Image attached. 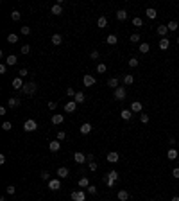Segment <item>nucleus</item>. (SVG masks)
Instances as JSON below:
<instances>
[{
	"instance_id": "19",
	"label": "nucleus",
	"mask_w": 179,
	"mask_h": 201,
	"mask_svg": "<svg viewBox=\"0 0 179 201\" xmlns=\"http://www.w3.org/2000/svg\"><path fill=\"white\" fill-rule=\"evenodd\" d=\"M117 198H118V201H127L129 199V192L127 190H118Z\"/></svg>"
},
{
	"instance_id": "12",
	"label": "nucleus",
	"mask_w": 179,
	"mask_h": 201,
	"mask_svg": "<svg viewBox=\"0 0 179 201\" xmlns=\"http://www.w3.org/2000/svg\"><path fill=\"white\" fill-rule=\"evenodd\" d=\"M74 160H75V163L83 165L86 162V155H83V153H74Z\"/></svg>"
},
{
	"instance_id": "36",
	"label": "nucleus",
	"mask_w": 179,
	"mask_h": 201,
	"mask_svg": "<svg viewBox=\"0 0 179 201\" xmlns=\"http://www.w3.org/2000/svg\"><path fill=\"white\" fill-rule=\"evenodd\" d=\"M7 41H9V43H16V41H18V34H14V32H11V34L7 36Z\"/></svg>"
},
{
	"instance_id": "10",
	"label": "nucleus",
	"mask_w": 179,
	"mask_h": 201,
	"mask_svg": "<svg viewBox=\"0 0 179 201\" xmlns=\"http://www.w3.org/2000/svg\"><path fill=\"white\" fill-rule=\"evenodd\" d=\"M48 149H50L52 153H58V151L61 149V142L59 140H52L50 144H48Z\"/></svg>"
},
{
	"instance_id": "5",
	"label": "nucleus",
	"mask_w": 179,
	"mask_h": 201,
	"mask_svg": "<svg viewBox=\"0 0 179 201\" xmlns=\"http://www.w3.org/2000/svg\"><path fill=\"white\" fill-rule=\"evenodd\" d=\"M48 189L50 190H59L61 189V180L59 178H52L50 181H48Z\"/></svg>"
},
{
	"instance_id": "40",
	"label": "nucleus",
	"mask_w": 179,
	"mask_h": 201,
	"mask_svg": "<svg viewBox=\"0 0 179 201\" xmlns=\"http://www.w3.org/2000/svg\"><path fill=\"white\" fill-rule=\"evenodd\" d=\"M138 63H140V61H138V57H131V59H129V66H131V68H136Z\"/></svg>"
},
{
	"instance_id": "4",
	"label": "nucleus",
	"mask_w": 179,
	"mask_h": 201,
	"mask_svg": "<svg viewBox=\"0 0 179 201\" xmlns=\"http://www.w3.org/2000/svg\"><path fill=\"white\" fill-rule=\"evenodd\" d=\"M72 199H74V201H86L84 190H74V192H72Z\"/></svg>"
},
{
	"instance_id": "51",
	"label": "nucleus",
	"mask_w": 179,
	"mask_h": 201,
	"mask_svg": "<svg viewBox=\"0 0 179 201\" xmlns=\"http://www.w3.org/2000/svg\"><path fill=\"white\" fill-rule=\"evenodd\" d=\"M90 57H92V59H95V61H97V59H99V57H100V54H99V50H93V52H92V54H90Z\"/></svg>"
},
{
	"instance_id": "24",
	"label": "nucleus",
	"mask_w": 179,
	"mask_h": 201,
	"mask_svg": "<svg viewBox=\"0 0 179 201\" xmlns=\"http://www.w3.org/2000/svg\"><path fill=\"white\" fill-rule=\"evenodd\" d=\"M7 106H9V108H18V106H20V99L11 97L9 100H7Z\"/></svg>"
},
{
	"instance_id": "59",
	"label": "nucleus",
	"mask_w": 179,
	"mask_h": 201,
	"mask_svg": "<svg viewBox=\"0 0 179 201\" xmlns=\"http://www.w3.org/2000/svg\"><path fill=\"white\" fill-rule=\"evenodd\" d=\"M5 113H7V108L2 106V108H0V115H5Z\"/></svg>"
},
{
	"instance_id": "11",
	"label": "nucleus",
	"mask_w": 179,
	"mask_h": 201,
	"mask_svg": "<svg viewBox=\"0 0 179 201\" xmlns=\"http://www.w3.org/2000/svg\"><path fill=\"white\" fill-rule=\"evenodd\" d=\"M142 103H140V100H133V103H131V111L133 113H140L142 111Z\"/></svg>"
},
{
	"instance_id": "39",
	"label": "nucleus",
	"mask_w": 179,
	"mask_h": 201,
	"mask_svg": "<svg viewBox=\"0 0 179 201\" xmlns=\"http://www.w3.org/2000/svg\"><path fill=\"white\" fill-rule=\"evenodd\" d=\"M2 129H4V131H11V129H13V124H11L9 120H5V122L2 124Z\"/></svg>"
},
{
	"instance_id": "43",
	"label": "nucleus",
	"mask_w": 179,
	"mask_h": 201,
	"mask_svg": "<svg viewBox=\"0 0 179 201\" xmlns=\"http://www.w3.org/2000/svg\"><path fill=\"white\" fill-rule=\"evenodd\" d=\"M104 181H106V185H108V187H115V183H117L115 180H109L108 176H104Z\"/></svg>"
},
{
	"instance_id": "55",
	"label": "nucleus",
	"mask_w": 179,
	"mask_h": 201,
	"mask_svg": "<svg viewBox=\"0 0 179 201\" xmlns=\"http://www.w3.org/2000/svg\"><path fill=\"white\" fill-rule=\"evenodd\" d=\"M64 138H66V133H64V131H59V133H58V140L61 142V140H64Z\"/></svg>"
},
{
	"instance_id": "17",
	"label": "nucleus",
	"mask_w": 179,
	"mask_h": 201,
	"mask_svg": "<svg viewBox=\"0 0 179 201\" xmlns=\"http://www.w3.org/2000/svg\"><path fill=\"white\" fill-rule=\"evenodd\" d=\"M68 174H70V171L66 167H59L58 169V178H68Z\"/></svg>"
},
{
	"instance_id": "50",
	"label": "nucleus",
	"mask_w": 179,
	"mask_h": 201,
	"mask_svg": "<svg viewBox=\"0 0 179 201\" xmlns=\"http://www.w3.org/2000/svg\"><path fill=\"white\" fill-rule=\"evenodd\" d=\"M41 180H45V181H50V172L43 171V172H41Z\"/></svg>"
},
{
	"instance_id": "32",
	"label": "nucleus",
	"mask_w": 179,
	"mask_h": 201,
	"mask_svg": "<svg viewBox=\"0 0 179 201\" xmlns=\"http://www.w3.org/2000/svg\"><path fill=\"white\" fill-rule=\"evenodd\" d=\"M108 86H111V88H118V79L117 77H111V79H108Z\"/></svg>"
},
{
	"instance_id": "63",
	"label": "nucleus",
	"mask_w": 179,
	"mask_h": 201,
	"mask_svg": "<svg viewBox=\"0 0 179 201\" xmlns=\"http://www.w3.org/2000/svg\"><path fill=\"white\" fill-rule=\"evenodd\" d=\"M152 201H154V199H152Z\"/></svg>"
},
{
	"instance_id": "45",
	"label": "nucleus",
	"mask_w": 179,
	"mask_h": 201,
	"mask_svg": "<svg viewBox=\"0 0 179 201\" xmlns=\"http://www.w3.org/2000/svg\"><path fill=\"white\" fill-rule=\"evenodd\" d=\"M86 190H88V194H92V196H95V194H97V187H95V185H90Z\"/></svg>"
},
{
	"instance_id": "2",
	"label": "nucleus",
	"mask_w": 179,
	"mask_h": 201,
	"mask_svg": "<svg viewBox=\"0 0 179 201\" xmlns=\"http://www.w3.org/2000/svg\"><path fill=\"white\" fill-rule=\"evenodd\" d=\"M23 129H25L27 133L36 131V129H38V122H36V120H32V119H29V120L23 122Z\"/></svg>"
},
{
	"instance_id": "27",
	"label": "nucleus",
	"mask_w": 179,
	"mask_h": 201,
	"mask_svg": "<svg viewBox=\"0 0 179 201\" xmlns=\"http://www.w3.org/2000/svg\"><path fill=\"white\" fill-rule=\"evenodd\" d=\"M168 45H170L168 38H161V40H159V49H161V50H167V49H168Z\"/></svg>"
},
{
	"instance_id": "33",
	"label": "nucleus",
	"mask_w": 179,
	"mask_h": 201,
	"mask_svg": "<svg viewBox=\"0 0 179 201\" xmlns=\"http://www.w3.org/2000/svg\"><path fill=\"white\" fill-rule=\"evenodd\" d=\"M149 50H151V45L149 43H140V52L142 54H147Z\"/></svg>"
},
{
	"instance_id": "49",
	"label": "nucleus",
	"mask_w": 179,
	"mask_h": 201,
	"mask_svg": "<svg viewBox=\"0 0 179 201\" xmlns=\"http://www.w3.org/2000/svg\"><path fill=\"white\" fill-rule=\"evenodd\" d=\"M20 50H22V54H29V52H31V47L25 43V45H22V49H20Z\"/></svg>"
},
{
	"instance_id": "9",
	"label": "nucleus",
	"mask_w": 179,
	"mask_h": 201,
	"mask_svg": "<svg viewBox=\"0 0 179 201\" xmlns=\"http://www.w3.org/2000/svg\"><path fill=\"white\" fill-rule=\"evenodd\" d=\"M83 85L84 86H93L95 85V77H93V75H90V74H86L83 77Z\"/></svg>"
},
{
	"instance_id": "56",
	"label": "nucleus",
	"mask_w": 179,
	"mask_h": 201,
	"mask_svg": "<svg viewBox=\"0 0 179 201\" xmlns=\"http://www.w3.org/2000/svg\"><path fill=\"white\" fill-rule=\"evenodd\" d=\"M5 72H7V65L2 63V65H0V74H5Z\"/></svg>"
},
{
	"instance_id": "15",
	"label": "nucleus",
	"mask_w": 179,
	"mask_h": 201,
	"mask_svg": "<svg viewBox=\"0 0 179 201\" xmlns=\"http://www.w3.org/2000/svg\"><path fill=\"white\" fill-rule=\"evenodd\" d=\"M50 13H52L54 16H59V14L63 13V7H61V4H54V5H52V9H50Z\"/></svg>"
},
{
	"instance_id": "7",
	"label": "nucleus",
	"mask_w": 179,
	"mask_h": 201,
	"mask_svg": "<svg viewBox=\"0 0 179 201\" xmlns=\"http://www.w3.org/2000/svg\"><path fill=\"white\" fill-rule=\"evenodd\" d=\"M11 85H13V88H14V90H20V92H22V88H23V85H25V83H23V79H22V77H14Z\"/></svg>"
},
{
	"instance_id": "29",
	"label": "nucleus",
	"mask_w": 179,
	"mask_h": 201,
	"mask_svg": "<svg viewBox=\"0 0 179 201\" xmlns=\"http://www.w3.org/2000/svg\"><path fill=\"white\" fill-rule=\"evenodd\" d=\"M52 124H63V120H64V117L63 115H52Z\"/></svg>"
},
{
	"instance_id": "54",
	"label": "nucleus",
	"mask_w": 179,
	"mask_h": 201,
	"mask_svg": "<svg viewBox=\"0 0 179 201\" xmlns=\"http://www.w3.org/2000/svg\"><path fill=\"white\" fill-rule=\"evenodd\" d=\"M48 108H50V110H56V108H58V103H56V100H48Z\"/></svg>"
},
{
	"instance_id": "28",
	"label": "nucleus",
	"mask_w": 179,
	"mask_h": 201,
	"mask_svg": "<svg viewBox=\"0 0 179 201\" xmlns=\"http://www.w3.org/2000/svg\"><path fill=\"white\" fill-rule=\"evenodd\" d=\"M133 83H134V77H133L131 74H125V75H124V86H125V85L129 86V85H133Z\"/></svg>"
},
{
	"instance_id": "62",
	"label": "nucleus",
	"mask_w": 179,
	"mask_h": 201,
	"mask_svg": "<svg viewBox=\"0 0 179 201\" xmlns=\"http://www.w3.org/2000/svg\"><path fill=\"white\" fill-rule=\"evenodd\" d=\"M177 45H179V38H177Z\"/></svg>"
},
{
	"instance_id": "14",
	"label": "nucleus",
	"mask_w": 179,
	"mask_h": 201,
	"mask_svg": "<svg viewBox=\"0 0 179 201\" xmlns=\"http://www.w3.org/2000/svg\"><path fill=\"white\" fill-rule=\"evenodd\" d=\"M50 41H52V43H54L56 47H58V45H61V43H63V36H61V34H58V32H56V34H52Z\"/></svg>"
},
{
	"instance_id": "35",
	"label": "nucleus",
	"mask_w": 179,
	"mask_h": 201,
	"mask_svg": "<svg viewBox=\"0 0 179 201\" xmlns=\"http://www.w3.org/2000/svg\"><path fill=\"white\" fill-rule=\"evenodd\" d=\"M106 176H108L109 180H115V181H117V180H118V171H109Z\"/></svg>"
},
{
	"instance_id": "16",
	"label": "nucleus",
	"mask_w": 179,
	"mask_h": 201,
	"mask_svg": "<svg viewBox=\"0 0 179 201\" xmlns=\"http://www.w3.org/2000/svg\"><path fill=\"white\" fill-rule=\"evenodd\" d=\"M106 25H108V18H106V16H99V18H97V27L104 29Z\"/></svg>"
},
{
	"instance_id": "46",
	"label": "nucleus",
	"mask_w": 179,
	"mask_h": 201,
	"mask_svg": "<svg viewBox=\"0 0 179 201\" xmlns=\"http://www.w3.org/2000/svg\"><path fill=\"white\" fill-rule=\"evenodd\" d=\"M133 41V43H138V41H140V34H138V32H134V34H131V38H129Z\"/></svg>"
},
{
	"instance_id": "57",
	"label": "nucleus",
	"mask_w": 179,
	"mask_h": 201,
	"mask_svg": "<svg viewBox=\"0 0 179 201\" xmlns=\"http://www.w3.org/2000/svg\"><path fill=\"white\" fill-rule=\"evenodd\" d=\"M172 176H174V178H179V167L172 169Z\"/></svg>"
},
{
	"instance_id": "53",
	"label": "nucleus",
	"mask_w": 179,
	"mask_h": 201,
	"mask_svg": "<svg viewBox=\"0 0 179 201\" xmlns=\"http://www.w3.org/2000/svg\"><path fill=\"white\" fill-rule=\"evenodd\" d=\"M88 167H90V171H93V172H95V171H97V162H90Z\"/></svg>"
},
{
	"instance_id": "38",
	"label": "nucleus",
	"mask_w": 179,
	"mask_h": 201,
	"mask_svg": "<svg viewBox=\"0 0 179 201\" xmlns=\"http://www.w3.org/2000/svg\"><path fill=\"white\" fill-rule=\"evenodd\" d=\"M106 70H108V66H106L104 63H99V65H97V72H99V74H104Z\"/></svg>"
},
{
	"instance_id": "58",
	"label": "nucleus",
	"mask_w": 179,
	"mask_h": 201,
	"mask_svg": "<svg viewBox=\"0 0 179 201\" xmlns=\"http://www.w3.org/2000/svg\"><path fill=\"white\" fill-rule=\"evenodd\" d=\"M86 162L90 163V162H95V156L93 155H86Z\"/></svg>"
},
{
	"instance_id": "42",
	"label": "nucleus",
	"mask_w": 179,
	"mask_h": 201,
	"mask_svg": "<svg viewBox=\"0 0 179 201\" xmlns=\"http://www.w3.org/2000/svg\"><path fill=\"white\" fill-rule=\"evenodd\" d=\"M20 34H23V36H27V34H31V27H27V25H23V27L20 29Z\"/></svg>"
},
{
	"instance_id": "47",
	"label": "nucleus",
	"mask_w": 179,
	"mask_h": 201,
	"mask_svg": "<svg viewBox=\"0 0 179 201\" xmlns=\"http://www.w3.org/2000/svg\"><path fill=\"white\" fill-rule=\"evenodd\" d=\"M27 74H29V70H27V68H20V70H18V77H22V79H23Z\"/></svg>"
},
{
	"instance_id": "48",
	"label": "nucleus",
	"mask_w": 179,
	"mask_h": 201,
	"mask_svg": "<svg viewBox=\"0 0 179 201\" xmlns=\"http://www.w3.org/2000/svg\"><path fill=\"white\" fill-rule=\"evenodd\" d=\"M140 120H142L143 124H147V122H149V115H147V113H140Z\"/></svg>"
},
{
	"instance_id": "30",
	"label": "nucleus",
	"mask_w": 179,
	"mask_h": 201,
	"mask_svg": "<svg viewBox=\"0 0 179 201\" xmlns=\"http://www.w3.org/2000/svg\"><path fill=\"white\" fill-rule=\"evenodd\" d=\"M177 155H179V153H177L176 149H172V147H170V149H168V153H167L168 160H176V158H177Z\"/></svg>"
},
{
	"instance_id": "44",
	"label": "nucleus",
	"mask_w": 179,
	"mask_h": 201,
	"mask_svg": "<svg viewBox=\"0 0 179 201\" xmlns=\"http://www.w3.org/2000/svg\"><path fill=\"white\" fill-rule=\"evenodd\" d=\"M75 94H77V92L72 88V86H68V88H66V95H68V97H75Z\"/></svg>"
},
{
	"instance_id": "21",
	"label": "nucleus",
	"mask_w": 179,
	"mask_h": 201,
	"mask_svg": "<svg viewBox=\"0 0 179 201\" xmlns=\"http://www.w3.org/2000/svg\"><path fill=\"white\" fill-rule=\"evenodd\" d=\"M120 117H122L124 120H131L133 111H131V110H122V111H120Z\"/></svg>"
},
{
	"instance_id": "25",
	"label": "nucleus",
	"mask_w": 179,
	"mask_h": 201,
	"mask_svg": "<svg viewBox=\"0 0 179 201\" xmlns=\"http://www.w3.org/2000/svg\"><path fill=\"white\" fill-rule=\"evenodd\" d=\"M145 14H147V18H151V20H154V18H156V16H158V11H156V9H154V7H149V9H147V11H145Z\"/></svg>"
},
{
	"instance_id": "6",
	"label": "nucleus",
	"mask_w": 179,
	"mask_h": 201,
	"mask_svg": "<svg viewBox=\"0 0 179 201\" xmlns=\"http://www.w3.org/2000/svg\"><path fill=\"white\" fill-rule=\"evenodd\" d=\"M106 160H108L109 163H117V162L120 160V156H118V153H117V151H111V153H108Z\"/></svg>"
},
{
	"instance_id": "34",
	"label": "nucleus",
	"mask_w": 179,
	"mask_h": 201,
	"mask_svg": "<svg viewBox=\"0 0 179 201\" xmlns=\"http://www.w3.org/2000/svg\"><path fill=\"white\" fill-rule=\"evenodd\" d=\"M133 25H134V27H142V25H143V20L140 18V16H134V18H133Z\"/></svg>"
},
{
	"instance_id": "41",
	"label": "nucleus",
	"mask_w": 179,
	"mask_h": 201,
	"mask_svg": "<svg viewBox=\"0 0 179 201\" xmlns=\"http://www.w3.org/2000/svg\"><path fill=\"white\" fill-rule=\"evenodd\" d=\"M167 27H168V31H177V22H176V20L168 22V25H167Z\"/></svg>"
},
{
	"instance_id": "8",
	"label": "nucleus",
	"mask_w": 179,
	"mask_h": 201,
	"mask_svg": "<svg viewBox=\"0 0 179 201\" xmlns=\"http://www.w3.org/2000/svg\"><path fill=\"white\" fill-rule=\"evenodd\" d=\"M75 108H77V103H75V100H68V103L64 104V111H66V113H74Z\"/></svg>"
},
{
	"instance_id": "26",
	"label": "nucleus",
	"mask_w": 179,
	"mask_h": 201,
	"mask_svg": "<svg viewBox=\"0 0 179 201\" xmlns=\"http://www.w3.org/2000/svg\"><path fill=\"white\" fill-rule=\"evenodd\" d=\"M106 41H108L109 45H117V43H118V36H117V34H109L108 38H106Z\"/></svg>"
},
{
	"instance_id": "37",
	"label": "nucleus",
	"mask_w": 179,
	"mask_h": 201,
	"mask_svg": "<svg viewBox=\"0 0 179 201\" xmlns=\"http://www.w3.org/2000/svg\"><path fill=\"white\" fill-rule=\"evenodd\" d=\"M22 18V14H20V11H11V20H14V22H18Z\"/></svg>"
},
{
	"instance_id": "60",
	"label": "nucleus",
	"mask_w": 179,
	"mask_h": 201,
	"mask_svg": "<svg viewBox=\"0 0 179 201\" xmlns=\"http://www.w3.org/2000/svg\"><path fill=\"white\" fill-rule=\"evenodd\" d=\"M170 201H179V196H174V198L170 199Z\"/></svg>"
},
{
	"instance_id": "3",
	"label": "nucleus",
	"mask_w": 179,
	"mask_h": 201,
	"mask_svg": "<svg viewBox=\"0 0 179 201\" xmlns=\"http://www.w3.org/2000/svg\"><path fill=\"white\" fill-rule=\"evenodd\" d=\"M125 94H127V92H125V86H118L113 95H115L117 100H124V99H125Z\"/></svg>"
},
{
	"instance_id": "18",
	"label": "nucleus",
	"mask_w": 179,
	"mask_h": 201,
	"mask_svg": "<svg viewBox=\"0 0 179 201\" xmlns=\"http://www.w3.org/2000/svg\"><path fill=\"white\" fill-rule=\"evenodd\" d=\"M117 20H120V22L127 20V11H125V9H118V11H117Z\"/></svg>"
},
{
	"instance_id": "31",
	"label": "nucleus",
	"mask_w": 179,
	"mask_h": 201,
	"mask_svg": "<svg viewBox=\"0 0 179 201\" xmlns=\"http://www.w3.org/2000/svg\"><path fill=\"white\" fill-rule=\"evenodd\" d=\"M79 187H83V189H84V187H86V189L90 187V180L86 178V176H83V178L79 180Z\"/></svg>"
},
{
	"instance_id": "23",
	"label": "nucleus",
	"mask_w": 179,
	"mask_h": 201,
	"mask_svg": "<svg viewBox=\"0 0 179 201\" xmlns=\"http://www.w3.org/2000/svg\"><path fill=\"white\" fill-rule=\"evenodd\" d=\"M74 100H75L77 104H83L84 100H86V97H84V94H83V92H77V94H75V97H74Z\"/></svg>"
},
{
	"instance_id": "13",
	"label": "nucleus",
	"mask_w": 179,
	"mask_h": 201,
	"mask_svg": "<svg viewBox=\"0 0 179 201\" xmlns=\"http://www.w3.org/2000/svg\"><path fill=\"white\" fill-rule=\"evenodd\" d=\"M81 135H88V133H92V124H90V122H84L83 126H81Z\"/></svg>"
},
{
	"instance_id": "22",
	"label": "nucleus",
	"mask_w": 179,
	"mask_h": 201,
	"mask_svg": "<svg viewBox=\"0 0 179 201\" xmlns=\"http://www.w3.org/2000/svg\"><path fill=\"white\" fill-rule=\"evenodd\" d=\"M16 61H18V57H16V56H13V54L5 57V65H7V66H13V65H16Z\"/></svg>"
},
{
	"instance_id": "52",
	"label": "nucleus",
	"mask_w": 179,
	"mask_h": 201,
	"mask_svg": "<svg viewBox=\"0 0 179 201\" xmlns=\"http://www.w3.org/2000/svg\"><path fill=\"white\" fill-rule=\"evenodd\" d=\"M5 192H7V194H14V192H16V187H14V185H9V187L5 189Z\"/></svg>"
},
{
	"instance_id": "61",
	"label": "nucleus",
	"mask_w": 179,
	"mask_h": 201,
	"mask_svg": "<svg viewBox=\"0 0 179 201\" xmlns=\"http://www.w3.org/2000/svg\"><path fill=\"white\" fill-rule=\"evenodd\" d=\"M0 201H5V198H0Z\"/></svg>"
},
{
	"instance_id": "20",
	"label": "nucleus",
	"mask_w": 179,
	"mask_h": 201,
	"mask_svg": "<svg viewBox=\"0 0 179 201\" xmlns=\"http://www.w3.org/2000/svg\"><path fill=\"white\" fill-rule=\"evenodd\" d=\"M156 31H158V34H159V36H163V38L168 34V27H167V25H158V29H156Z\"/></svg>"
},
{
	"instance_id": "1",
	"label": "nucleus",
	"mask_w": 179,
	"mask_h": 201,
	"mask_svg": "<svg viewBox=\"0 0 179 201\" xmlns=\"http://www.w3.org/2000/svg\"><path fill=\"white\" fill-rule=\"evenodd\" d=\"M38 92V85L34 81H29V83H25L23 85V88H22V94H25V95H34Z\"/></svg>"
}]
</instances>
